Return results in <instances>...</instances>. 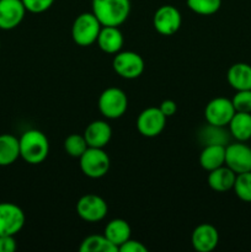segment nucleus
<instances>
[{"label": "nucleus", "instance_id": "f257e3e1", "mask_svg": "<svg viewBox=\"0 0 251 252\" xmlns=\"http://www.w3.org/2000/svg\"><path fill=\"white\" fill-rule=\"evenodd\" d=\"M19 142L20 158H22L27 164L38 165L48 157L49 142L41 130H26L19 138Z\"/></svg>", "mask_w": 251, "mask_h": 252}, {"label": "nucleus", "instance_id": "f03ea898", "mask_svg": "<svg viewBox=\"0 0 251 252\" xmlns=\"http://www.w3.org/2000/svg\"><path fill=\"white\" fill-rule=\"evenodd\" d=\"M91 6L102 26L118 27L129 16L130 0H93Z\"/></svg>", "mask_w": 251, "mask_h": 252}, {"label": "nucleus", "instance_id": "7ed1b4c3", "mask_svg": "<svg viewBox=\"0 0 251 252\" xmlns=\"http://www.w3.org/2000/svg\"><path fill=\"white\" fill-rule=\"evenodd\" d=\"M102 25L93 12L79 15L71 26V38L78 46L89 47L97 41Z\"/></svg>", "mask_w": 251, "mask_h": 252}, {"label": "nucleus", "instance_id": "20e7f679", "mask_svg": "<svg viewBox=\"0 0 251 252\" xmlns=\"http://www.w3.org/2000/svg\"><path fill=\"white\" fill-rule=\"evenodd\" d=\"M79 160L83 174L90 179H101L110 170V158L103 148L89 147Z\"/></svg>", "mask_w": 251, "mask_h": 252}, {"label": "nucleus", "instance_id": "39448f33", "mask_svg": "<svg viewBox=\"0 0 251 252\" xmlns=\"http://www.w3.org/2000/svg\"><path fill=\"white\" fill-rule=\"evenodd\" d=\"M128 108V97L123 90L118 88H108L101 93L98 97V110L103 117L117 120L122 117Z\"/></svg>", "mask_w": 251, "mask_h": 252}, {"label": "nucleus", "instance_id": "423d86ee", "mask_svg": "<svg viewBox=\"0 0 251 252\" xmlns=\"http://www.w3.org/2000/svg\"><path fill=\"white\" fill-rule=\"evenodd\" d=\"M112 65L121 78L128 80L139 78L145 69L144 59L142 58V56L132 51H120L116 53Z\"/></svg>", "mask_w": 251, "mask_h": 252}, {"label": "nucleus", "instance_id": "0eeeda50", "mask_svg": "<svg viewBox=\"0 0 251 252\" xmlns=\"http://www.w3.org/2000/svg\"><path fill=\"white\" fill-rule=\"evenodd\" d=\"M235 112L231 100L226 97H216L207 103L204 118L209 126L224 128L229 125Z\"/></svg>", "mask_w": 251, "mask_h": 252}, {"label": "nucleus", "instance_id": "6e6552de", "mask_svg": "<svg viewBox=\"0 0 251 252\" xmlns=\"http://www.w3.org/2000/svg\"><path fill=\"white\" fill-rule=\"evenodd\" d=\"M24 211L19 206L9 202L0 203V235H16L24 228Z\"/></svg>", "mask_w": 251, "mask_h": 252}, {"label": "nucleus", "instance_id": "1a4fd4ad", "mask_svg": "<svg viewBox=\"0 0 251 252\" xmlns=\"http://www.w3.org/2000/svg\"><path fill=\"white\" fill-rule=\"evenodd\" d=\"M166 116L159 107H148L139 113L137 118L138 132L147 138H154L164 130Z\"/></svg>", "mask_w": 251, "mask_h": 252}, {"label": "nucleus", "instance_id": "9d476101", "mask_svg": "<svg viewBox=\"0 0 251 252\" xmlns=\"http://www.w3.org/2000/svg\"><path fill=\"white\" fill-rule=\"evenodd\" d=\"M154 29L162 36H172L180 30L182 17L179 10L172 5H162L155 11L153 17Z\"/></svg>", "mask_w": 251, "mask_h": 252}, {"label": "nucleus", "instance_id": "9b49d317", "mask_svg": "<svg viewBox=\"0 0 251 252\" xmlns=\"http://www.w3.org/2000/svg\"><path fill=\"white\" fill-rule=\"evenodd\" d=\"M108 212L105 199L96 194H85L76 203V213L83 220L96 223L102 220Z\"/></svg>", "mask_w": 251, "mask_h": 252}, {"label": "nucleus", "instance_id": "f8f14e48", "mask_svg": "<svg viewBox=\"0 0 251 252\" xmlns=\"http://www.w3.org/2000/svg\"><path fill=\"white\" fill-rule=\"evenodd\" d=\"M225 165L236 175L251 171V148L244 142L226 145Z\"/></svg>", "mask_w": 251, "mask_h": 252}, {"label": "nucleus", "instance_id": "ddd939ff", "mask_svg": "<svg viewBox=\"0 0 251 252\" xmlns=\"http://www.w3.org/2000/svg\"><path fill=\"white\" fill-rule=\"evenodd\" d=\"M26 11L22 0H0V30L10 31L16 29Z\"/></svg>", "mask_w": 251, "mask_h": 252}, {"label": "nucleus", "instance_id": "4468645a", "mask_svg": "<svg viewBox=\"0 0 251 252\" xmlns=\"http://www.w3.org/2000/svg\"><path fill=\"white\" fill-rule=\"evenodd\" d=\"M191 243L194 250L198 252H211L218 246V230L211 224H201L193 230Z\"/></svg>", "mask_w": 251, "mask_h": 252}, {"label": "nucleus", "instance_id": "2eb2a0df", "mask_svg": "<svg viewBox=\"0 0 251 252\" xmlns=\"http://www.w3.org/2000/svg\"><path fill=\"white\" fill-rule=\"evenodd\" d=\"M89 147L105 148L112 137V128L105 121H94L84 132Z\"/></svg>", "mask_w": 251, "mask_h": 252}, {"label": "nucleus", "instance_id": "dca6fc26", "mask_svg": "<svg viewBox=\"0 0 251 252\" xmlns=\"http://www.w3.org/2000/svg\"><path fill=\"white\" fill-rule=\"evenodd\" d=\"M96 42L101 51L108 54H116L122 49L125 38L118 27L102 26Z\"/></svg>", "mask_w": 251, "mask_h": 252}, {"label": "nucleus", "instance_id": "f3484780", "mask_svg": "<svg viewBox=\"0 0 251 252\" xmlns=\"http://www.w3.org/2000/svg\"><path fill=\"white\" fill-rule=\"evenodd\" d=\"M199 165L207 171L225 165V145L207 144L199 155Z\"/></svg>", "mask_w": 251, "mask_h": 252}, {"label": "nucleus", "instance_id": "a211bd4d", "mask_svg": "<svg viewBox=\"0 0 251 252\" xmlns=\"http://www.w3.org/2000/svg\"><path fill=\"white\" fill-rule=\"evenodd\" d=\"M229 85L236 91L251 90V65L246 63H235L226 74Z\"/></svg>", "mask_w": 251, "mask_h": 252}, {"label": "nucleus", "instance_id": "6ab92c4d", "mask_svg": "<svg viewBox=\"0 0 251 252\" xmlns=\"http://www.w3.org/2000/svg\"><path fill=\"white\" fill-rule=\"evenodd\" d=\"M236 174L226 165L209 171L208 185L217 192H226L231 189L235 184Z\"/></svg>", "mask_w": 251, "mask_h": 252}, {"label": "nucleus", "instance_id": "aec40b11", "mask_svg": "<svg viewBox=\"0 0 251 252\" xmlns=\"http://www.w3.org/2000/svg\"><path fill=\"white\" fill-rule=\"evenodd\" d=\"M20 158V142L15 135H0V166L12 165Z\"/></svg>", "mask_w": 251, "mask_h": 252}, {"label": "nucleus", "instance_id": "412c9836", "mask_svg": "<svg viewBox=\"0 0 251 252\" xmlns=\"http://www.w3.org/2000/svg\"><path fill=\"white\" fill-rule=\"evenodd\" d=\"M228 126L230 134L238 142L245 143L251 138V113L235 112Z\"/></svg>", "mask_w": 251, "mask_h": 252}, {"label": "nucleus", "instance_id": "4be33fe9", "mask_svg": "<svg viewBox=\"0 0 251 252\" xmlns=\"http://www.w3.org/2000/svg\"><path fill=\"white\" fill-rule=\"evenodd\" d=\"M130 234H132V230L127 221L123 219H113L107 223L103 235L117 248H120L123 243L130 239Z\"/></svg>", "mask_w": 251, "mask_h": 252}, {"label": "nucleus", "instance_id": "5701e85b", "mask_svg": "<svg viewBox=\"0 0 251 252\" xmlns=\"http://www.w3.org/2000/svg\"><path fill=\"white\" fill-rule=\"evenodd\" d=\"M81 252H117L118 248L105 235H90L81 243Z\"/></svg>", "mask_w": 251, "mask_h": 252}, {"label": "nucleus", "instance_id": "b1692460", "mask_svg": "<svg viewBox=\"0 0 251 252\" xmlns=\"http://www.w3.org/2000/svg\"><path fill=\"white\" fill-rule=\"evenodd\" d=\"M187 6L196 14L209 16L220 9L221 0H187Z\"/></svg>", "mask_w": 251, "mask_h": 252}, {"label": "nucleus", "instance_id": "393cba45", "mask_svg": "<svg viewBox=\"0 0 251 252\" xmlns=\"http://www.w3.org/2000/svg\"><path fill=\"white\" fill-rule=\"evenodd\" d=\"M233 189L241 201L251 203V171L236 175Z\"/></svg>", "mask_w": 251, "mask_h": 252}, {"label": "nucleus", "instance_id": "a878e982", "mask_svg": "<svg viewBox=\"0 0 251 252\" xmlns=\"http://www.w3.org/2000/svg\"><path fill=\"white\" fill-rule=\"evenodd\" d=\"M88 148L89 145L84 135L70 134L64 140V149L73 158H80Z\"/></svg>", "mask_w": 251, "mask_h": 252}, {"label": "nucleus", "instance_id": "bb28decb", "mask_svg": "<svg viewBox=\"0 0 251 252\" xmlns=\"http://www.w3.org/2000/svg\"><path fill=\"white\" fill-rule=\"evenodd\" d=\"M231 102L236 112L251 113V90L236 91L234 97L231 98Z\"/></svg>", "mask_w": 251, "mask_h": 252}, {"label": "nucleus", "instance_id": "cd10ccee", "mask_svg": "<svg viewBox=\"0 0 251 252\" xmlns=\"http://www.w3.org/2000/svg\"><path fill=\"white\" fill-rule=\"evenodd\" d=\"M25 7L32 14H42L53 5L54 0H22Z\"/></svg>", "mask_w": 251, "mask_h": 252}, {"label": "nucleus", "instance_id": "c85d7f7f", "mask_svg": "<svg viewBox=\"0 0 251 252\" xmlns=\"http://www.w3.org/2000/svg\"><path fill=\"white\" fill-rule=\"evenodd\" d=\"M118 251H121V252H147L148 249L145 248V245H143L140 241L130 240V239H128L126 243H123L122 245L118 248Z\"/></svg>", "mask_w": 251, "mask_h": 252}, {"label": "nucleus", "instance_id": "c756f323", "mask_svg": "<svg viewBox=\"0 0 251 252\" xmlns=\"http://www.w3.org/2000/svg\"><path fill=\"white\" fill-rule=\"evenodd\" d=\"M16 250V240L14 235H0V252H14Z\"/></svg>", "mask_w": 251, "mask_h": 252}, {"label": "nucleus", "instance_id": "7c9ffc66", "mask_svg": "<svg viewBox=\"0 0 251 252\" xmlns=\"http://www.w3.org/2000/svg\"><path fill=\"white\" fill-rule=\"evenodd\" d=\"M160 111L164 113L166 117H171L176 113L177 111V105L175 101L172 100H164L161 103H160Z\"/></svg>", "mask_w": 251, "mask_h": 252}, {"label": "nucleus", "instance_id": "2f4dec72", "mask_svg": "<svg viewBox=\"0 0 251 252\" xmlns=\"http://www.w3.org/2000/svg\"><path fill=\"white\" fill-rule=\"evenodd\" d=\"M0 48H1V43H0Z\"/></svg>", "mask_w": 251, "mask_h": 252}]
</instances>
